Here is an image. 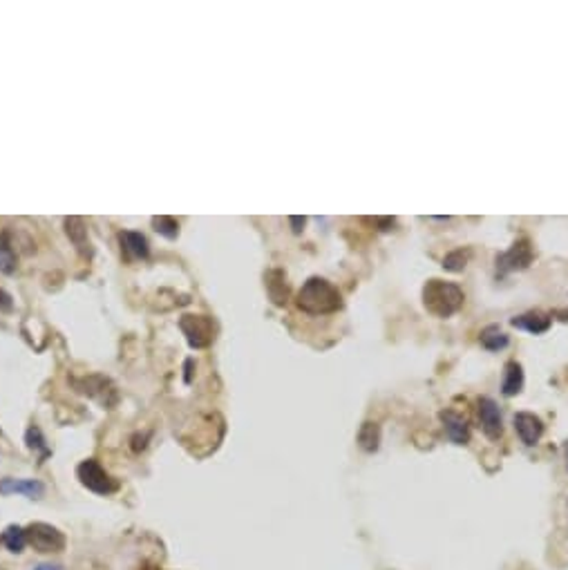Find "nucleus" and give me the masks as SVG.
<instances>
[{
	"mask_svg": "<svg viewBox=\"0 0 568 570\" xmlns=\"http://www.w3.org/2000/svg\"><path fill=\"white\" fill-rule=\"evenodd\" d=\"M0 271L3 273H14L16 271V253L12 246L7 244L5 235H0Z\"/></svg>",
	"mask_w": 568,
	"mask_h": 570,
	"instance_id": "4be33fe9",
	"label": "nucleus"
},
{
	"mask_svg": "<svg viewBox=\"0 0 568 570\" xmlns=\"http://www.w3.org/2000/svg\"><path fill=\"white\" fill-rule=\"evenodd\" d=\"M533 246L526 240H519L513 244V249L508 253H504L501 258H497V269L501 273H510V271H522V269H528L530 262H533Z\"/></svg>",
	"mask_w": 568,
	"mask_h": 570,
	"instance_id": "0eeeda50",
	"label": "nucleus"
},
{
	"mask_svg": "<svg viewBox=\"0 0 568 570\" xmlns=\"http://www.w3.org/2000/svg\"><path fill=\"white\" fill-rule=\"evenodd\" d=\"M25 532H27V544H30L36 553L52 555L65 550V535L50 524H32Z\"/></svg>",
	"mask_w": 568,
	"mask_h": 570,
	"instance_id": "20e7f679",
	"label": "nucleus"
},
{
	"mask_svg": "<svg viewBox=\"0 0 568 570\" xmlns=\"http://www.w3.org/2000/svg\"><path fill=\"white\" fill-rule=\"evenodd\" d=\"M25 443H27V448H30L32 452H39V461H41V463L47 459V456L52 454L50 448H47L45 439H43L41 430H39L36 425H32L30 430H27V434H25Z\"/></svg>",
	"mask_w": 568,
	"mask_h": 570,
	"instance_id": "6ab92c4d",
	"label": "nucleus"
},
{
	"mask_svg": "<svg viewBox=\"0 0 568 570\" xmlns=\"http://www.w3.org/2000/svg\"><path fill=\"white\" fill-rule=\"evenodd\" d=\"M267 291L269 298L273 300V304L278 307H284L289 300V284H287V275L282 271H271L267 275Z\"/></svg>",
	"mask_w": 568,
	"mask_h": 570,
	"instance_id": "4468645a",
	"label": "nucleus"
},
{
	"mask_svg": "<svg viewBox=\"0 0 568 570\" xmlns=\"http://www.w3.org/2000/svg\"><path fill=\"white\" fill-rule=\"evenodd\" d=\"M367 222H372L376 226H381V231H392V226L396 224L394 222V217H376V220H367Z\"/></svg>",
	"mask_w": 568,
	"mask_h": 570,
	"instance_id": "5701e85b",
	"label": "nucleus"
},
{
	"mask_svg": "<svg viewBox=\"0 0 568 570\" xmlns=\"http://www.w3.org/2000/svg\"><path fill=\"white\" fill-rule=\"evenodd\" d=\"M479 340H481V345H484L488 351H499V349H504L508 345V336L499 327H495V325H490V327H486L484 331H481V338Z\"/></svg>",
	"mask_w": 568,
	"mask_h": 570,
	"instance_id": "f3484780",
	"label": "nucleus"
},
{
	"mask_svg": "<svg viewBox=\"0 0 568 570\" xmlns=\"http://www.w3.org/2000/svg\"><path fill=\"white\" fill-rule=\"evenodd\" d=\"M141 570H159V568H155V566H144Z\"/></svg>",
	"mask_w": 568,
	"mask_h": 570,
	"instance_id": "cd10ccee",
	"label": "nucleus"
},
{
	"mask_svg": "<svg viewBox=\"0 0 568 570\" xmlns=\"http://www.w3.org/2000/svg\"><path fill=\"white\" fill-rule=\"evenodd\" d=\"M463 291L454 282L430 280L423 287V304L425 309L439 318H450L463 307Z\"/></svg>",
	"mask_w": 568,
	"mask_h": 570,
	"instance_id": "f03ea898",
	"label": "nucleus"
},
{
	"mask_svg": "<svg viewBox=\"0 0 568 570\" xmlns=\"http://www.w3.org/2000/svg\"><path fill=\"white\" fill-rule=\"evenodd\" d=\"M34 570H61V566H39V568H34Z\"/></svg>",
	"mask_w": 568,
	"mask_h": 570,
	"instance_id": "a878e982",
	"label": "nucleus"
},
{
	"mask_svg": "<svg viewBox=\"0 0 568 570\" xmlns=\"http://www.w3.org/2000/svg\"><path fill=\"white\" fill-rule=\"evenodd\" d=\"M358 445L365 452H376L378 445H381V427L374 421H365L361 425V432H358Z\"/></svg>",
	"mask_w": 568,
	"mask_h": 570,
	"instance_id": "2eb2a0df",
	"label": "nucleus"
},
{
	"mask_svg": "<svg viewBox=\"0 0 568 570\" xmlns=\"http://www.w3.org/2000/svg\"><path fill=\"white\" fill-rule=\"evenodd\" d=\"M0 544H3L9 553H23L27 546V532L21 526H9L3 535H0Z\"/></svg>",
	"mask_w": 568,
	"mask_h": 570,
	"instance_id": "dca6fc26",
	"label": "nucleus"
},
{
	"mask_svg": "<svg viewBox=\"0 0 568 570\" xmlns=\"http://www.w3.org/2000/svg\"><path fill=\"white\" fill-rule=\"evenodd\" d=\"M289 222L293 226V233H302V228H305V224H307L305 217H289Z\"/></svg>",
	"mask_w": 568,
	"mask_h": 570,
	"instance_id": "b1692460",
	"label": "nucleus"
},
{
	"mask_svg": "<svg viewBox=\"0 0 568 570\" xmlns=\"http://www.w3.org/2000/svg\"><path fill=\"white\" fill-rule=\"evenodd\" d=\"M0 309H3V311H12V298H9L5 291H0Z\"/></svg>",
	"mask_w": 568,
	"mask_h": 570,
	"instance_id": "393cba45",
	"label": "nucleus"
},
{
	"mask_svg": "<svg viewBox=\"0 0 568 570\" xmlns=\"http://www.w3.org/2000/svg\"><path fill=\"white\" fill-rule=\"evenodd\" d=\"M153 226L159 235H164L166 240H175L179 235V222L175 217H168V215H162V217H153Z\"/></svg>",
	"mask_w": 568,
	"mask_h": 570,
	"instance_id": "aec40b11",
	"label": "nucleus"
},
{
	"mask_svg": "<svg viewBox=\"0 0 568 570\" xmlns=\"http://www.w3.org/2000/svg\"><path fill=\"white\" fill-rule=\"evenodd\" d=\"M65 231H68L70 240L77 244L81 251H85V246H90L88 244V228H85L83 220H79V217H70V220H65Z\"/></svg>",
	"mask_w": 568,
	"mask_h": 570,
	"instance_id": "a211bd4d",
	"label": "nucleus"
},
{
	"mask_svg": "<svg viewBox=\"0 0 568 570\" xmlns=\"http://www.w3.org/2000/svg\"><path fill=\"white\" fill-rule=\"evenodd\" d=\"M522 387H524V369L522 365L517 363V360H510V363H506L504 367V383H501V392H504V396H517L519 392H522Z\"/></svg>",
	"mask_w": 568,
	"mask_h": 570,
	"instance_id": "f8f14e48",
	"label": "nucleus"
},
{
	"mask_svg": "<svg viewBox=\"0 0 568 570\" xmlns=\"http://www.w3.org/2000/svg\"><path fill=\"white\" fill-rule=\"evenodd\" d=\"M188 345L195 349H204L215 340V322L208 316H184L179 320Z\"/></svg>",
	"mask_w": 568,
	"mask_h": 570,
	"instance_id": "39448f33",
	"label": "nucleus"
},
{
	"mask_svg": "<svg viewBox=\"0 0 568 570\" xmlns=\"http://www.w3.org/2000/svg\"><path fill=\"white\" fill-rule=\"evenodd\" d=\"M477 412H479V423H481L484 434L490 441H499L501 434H504V421H501L499 405L492 401V398L484 396V398H479Z\"/></svg>",
	"mask_w": 568,
	"mask_h": 570,
	"instance_id": "423d86ee",
	"label": "nucleus"
},
{
	"mask_svg": "<svg viewBox=\"0 0 568 570\" xmlns=\"http://www.w3.org/2000/svg\"><path fill=\"white\" fill-rule=\"evenodd\" d=\"M296 304L309 316H327L343 307L340 291L325 278H309L298 291Z\"/></svg>",
	"mask_w": 568,
	"mask_h": 570,
	"instance_id": "f257e3e1",
	"label": "nucleus"
},
{
	"mask_svg": "<svg viewBox=\"0 0 568 570\" xmlns=\"http://www.w3.org/2000/svg\"><path fill=\"white\" fill-rule=\"evenodd\" d=\"M77 477L79 481L83 483L85 488L92 490L94 494H112V492H117L119 490V481L112 477V474H108L106 470L101 468V463L99 461H94V459H88V461H83L79 468H77Z\"/></svg>",
	"mask_w": 568,
	"mask_h": 570,
	"instance_id": "7ed1b4c3",
	"label": "nucleus"
},
{
	"mask_svg": "<svg viewBox=\"0 0 568 570\" xmlns=\"http://www.w3.org/2000/svg\"><path fill=\"white\" fill-rule=\"evenodd\" d=\"M515 430L519 434V439L526 445H535L539 443L544 434V423L542 418H537L535 414H528V412H522L515 416Z\"/></svg>",
	"mask_w": 568,
	"mask_h": 570,
	"instance_id": "6e6552de",
	"label": "nucleus"
},
{
	"mask_svg": "<svg viewBox=\"0 0 568 570\" xmlns=\"http://www.w3.org/2000/svg\"><path fill=\"white\" fill-rule=\"evenodd\" d=\"M510 325L513 327H519V329H526L530 334H544V331L551 329V318L546 316L542 311H530V313H524V316L519 318H513L510 320Z\"/></svg>",
	"mask_w": 568,
	"mask_h": 570,
	"instance_id": "ddd939ff",
	"label": "nucleus"
},
{
	"mask_svg": "<svg viewBox=\"0 0 568 570\" xmlns=\"http://www.w3.org/2000/svg\"><path fill=\"white\" fill-rule=\"evenodd\" d=\"M43 483L34 479H3L0 481V494H25L30 499H39L43 494Z\"/></svg>",
	"mask_w": 568,
	"mask_h": 570,
	"instance_id": "9b49d317",
	"label": "nucleus"
},
{
	"mask_svg": "<svg viewBox=\"0 0 568 570\" xmlns=\"http://www.w3.org/2000/svg\"><path fill=\"white\" fill-rule=\"evenodd\" d=\"M119 242H121V249L126 253L128 260H146L148 258V240L141 233L137 231H123L119 233Z\"/></svg>",
	"mask_w": 568,
	"mask_h": 570,
	"instance_id": "9d476101",
	"label": "nucleus"
},
{
	"mask_svg": "<svg viewBox=\"0 0 568 570\" xmlns=\"http://www.w3.org/2000/svg\"><path fill=\"white\" fill-rule=\"evenodd\" d=\"M564 459H566V468H568V441L564 443Z\"/></svg>",
	"mask_w": 568,
	"mask_h": 570,
	"instance_id": "bb28decb",
	"label": "nucleus"
},
{
	"mask_svg": "<svg viewBox=\"0 0 568 570\" xmlns=\"http://www.w3.org/2000/svg\"><path fill=\"white\" fill-rule=\"evenodd\" d=\"M470 260V251H452L450 255H446V260H443V269L446 271H452V273H461L466 269V264Z\"/></svg>",
	"mask_w": 568,
	"mask_h": 570,
	"instance_id": "412c9836",
	"label": "nucleus"
},
{
	"mask_svg": "<svg viewBox=\"0 0 568 570\" xmlns=\"http://www.w3.org/2000/svg\"><path fill=\"white\" fill-rule=\"evenodd\" d=\"M441 421H443V427H446L448 436L457 445H466L470 441V427H468V421L461 414L446 410V412H441Z\"/></svg>",
	"mask_w": 568,
	"mask_h": 570,
	"instance_id": "1a4fd4ad",
	"label": "nucleus"
}]
</instances>
